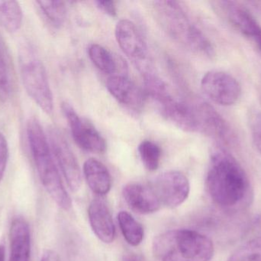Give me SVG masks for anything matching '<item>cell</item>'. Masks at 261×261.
Segmentation results:
<instances>
[{
    "label": "cell",
    "instance_id": "1",
    "mask_svg": "<svg viewBox=\"0 0 261 261\" xmlns=\"http://www.w3.org/2000/svg\"><path fill=\"white\" fill-rule=\"evenodd\" d=\"M206 187L214 203L228 211L243 209L252 199L248 175L237 159L222 149L212 154Z\"/></svg>",
    "mask_w": 261,
    "mask_h": 261
},
{
    "label": "cell",
    "instance_id": "2",
    "mask_svg": "<svg viewBox=\"0 0 261 261\" xmlns=\"http://www.w3.org/2000/svg\"><path fill=\"white\" fill-rule=\"evenodd\" d=\"M27 136L31 154L41 184L58 207L68 211L72 206L71 199L64 188L47 135L35 118L28 121Z\"/></svg>",
    "mask_w": 261,
    "mask_h": 261
},
{
    "label": "cell",
    "instance_id": "3",
    "mask_svg": "<svg viewBox=\"0 0 261 261\" xmlns=\"http://www.w3.org/2000/svg\"><path fill=\"white\" fill-rule=\"evenodd\" d=\"M159 261H210L214 245L207 236L188 229H175L156 236L152 244Z\"/></svg>",
    "mask_w": 261,
    "mask_h": 261
},
{
    "label": "cell",
    "instance_id": "4",
    "mask_svg": "<svg viewBox=\"0 0 261 261\" xmlns=\"http://www.w3.org/2000/svg\"><path fill=\"white\" fill-rule=\"evenodd\" d=\"M21 81L28 95L47 114L54 110V98L47 70L33 48L24 45L20 52Z\"/></svg>",
    "mask_w": 261,
    "mask_h": 261
},
{
    "label": "cell",
    "instance_id": "5",
    "mask_svg": "<svg viewBox=\"0 0 261 261\" xmlns=\"http://www.w3.org/2000/svg\"><path fill=\"white\" fill-rule=\"evenodd\" d=\"M158 106L161 115L169 122L185 132H198L197 118L194 104L176 99L164 81L152 85L147 92Z\"/></svg>",
    "mask_w": 261,
    "mask_h": 261
},
{
    "label": "cell",
    "instance_id": "6",
    "mask_svg": "<svg viewBox=\"0 0 261 261\" xmlns=\"http://www.w3.org/2000/svg\"><path fill=\"white\" fill-rule=\"evenodd\" d=\"M201 88L212 101L229 107L234 105L242 96V86L236 78L222 70H210L202 77Z\"/></svg>",
    "mask_w": 261,
    "mask_h": 261
},
{
    "label": "cell",
    "instance_id": "7",
    "mask_svg": "<svg viewBox=\"0 0 261 261\" xmlns=\"http://www.w3.org/2000/svg\"><path fill=\"white\" fill-rule=\"evenodd\" d=\"M115 35L122 52L132 60L140 72L143 75L151 72L147 44L135 25L130 20H120L116 25Z\"/></svg>",
    "mask_w": 261,
    "mask_h": 261
},
{
    "label": "cell",
    "instance_id": "8",
    "mask_svg": "<svg viewBox=\"0 0 261 261\" xmlns=\"http://www.w3.org/2000/svg\"><path fill=\"white\" fill-rule=\"evenodd\" d=\"M47 139L58 169L71 191L76 193L81 188L82 177L74 154L62 133L55 127L49 129Z\"/></svg>",
    "mask_w": 261,
    "mask_h": 261
},
{
    "label": "cell",
    "instance_id": "9",
    "mask_svg": "<svg viewBox=\"0 0 261 261\" xmlns=\"http://www.w3.org/2000/svg\"><path fill=\"white\" fill-rule=\"evenodd\" d=\"M61 109L78 147L93 153H103L107 150L105 139L91 123L81 118L68 103H62Z\"/></svg>",
    "mask_w": 261,
    "mask_h": 261
},
{
    "label": "cell",
    "instance_id": "10",
    "mask_svg": "<svg viewBox=\"0 0 261 261\" xmlns=\"http://www.w3.org/2000/svg\"><path fill=\"white\" fill-rule=\"evenodd\" d=\"M152 189L161 205L175 208L182 205L190 192V185L187 176L179 171H167L155 179Z\"/></svg>",
    "mask_w": 261,
    "mask_h": 261
},
{
    "label": "cell",
    "instance_id": "11",
    "mask_svg": "<svg viewBox=\"0 0 261 261\" xmlns=\"http://www.w3.org/2000/svg\"><path fill=\"white\" fill-rule=\"evenodd\" d=\"M158 20L164 30L176 41L187 44L193 29L191 24L178 3L173 1H156L153 3Z\"/></svg>",
    "mask_w": 261,
    "mask_h": 261
},
{
    "label": "cell",
    "instance_id": "12",
    "mask_svg": "<svg viewBox=\"0 0 261 261\" xmlns=\"http://www.w3.org/2000/svg\"><path fill=\"white\" fill-rule=\"evenodd\" d=\"M198 123V132L224 144L232 142V132L222 116L205 102L194 104Z\"/></svg>",
    "mask_w": 261,
    "mask_h": 261
},
{
    "label": "cell",
    "instance_id": "13",
    "mask_svg": "<svg viewBox=\"0 0 261 261\" xmlns=\"http://www.w3.org/2000/svg\"><path fill=\"white\" fill-rule=\"evenodd\" d=\"M88 216L90 226L96 237L105 244L113 242L116 237V228L113 216L102 198L98 196L90 202Z\"/></svg>",
    "mask_w": 261,
    "mask_h": 261
},
{
    "label": "cell",
    "instance_id": "14",
    "mask_svg": "<svg viewBox=\"0 0 261 261\" xmlns=\"http://www.w3.org/2000/svg\"><path fill=\"white\" fill-rule=\"evenodd\" d=\"M107 87L112 96L125 107L139 110L144 105L145 93L125 75H112Z\"/></svg>",
    "mask_w": 261,
    "mask_h": 261
},
{
    "label": "cell",
    "instance_id": "15",
    "mask_svg": "<svg viewBox=\"0 0 261 261\" xmlns=\"http://www.w3.org/2000/svg\"><path fill=\"white\" fill-rule=\"evenodd\" d=\"M122 194L130 209L138 214H153L161 208V202L151 187L130 183L124 187Z\"/></svg>",
    "mask_w": 261,
    "mask_h": 261
},
{
    "label": "cell",
    "instance_id": "16",
    "mask_svg": "<svg viewBox=\"0 0 261 261\" xmlns=\"http://www.w3.org/2000/svg\"><path fill=\"white\" fill-rule=\"evenodd\" d=\"M10 256L9 261H30L31 234L29 225L23 218L16 217L9 231Z\"/></svg>",
    "mask_w": 261,
    "mask_h": 261
},
{
    "label": "cell",
    "instance_id": "17",
    "mask_svg": "<svg viewBox=\"0 0 261 261\" xmlns=\"http://www.w3.org/2000/svg\"><path fill=\"white\" fill-rule=\"evenodd\" d=\"M83 170L84 177L93 193L102 197L110 193L112 188L111 175L102 162L90 158L84 162Z\"/></svg>",
    "mask_w": 261,
    "mask_h": 261
},
{
    "label": "cell",
    "instance_id": "18",
    "mask_svg": "<svg viewBox=\"0 0 261 261\" xmlns=\"http://www.w3.org/2000/svg\"><path fill=\"white\" fill-rule=\"evenodd\" d=\"M228 19L246 36L254 41L261 38V26L245 7L232 2H225Z\"/></svg>",
    "mask_w": 261,
    "mask_h": 261
},
{
    "label": "cell",
    "instance_id": "19",
    "mask_svg": "<svg viewBox=\"0 0 261 261\" xmlns=\"http://www.w3.org/2000/svg\"><path fill=\"white\" fill-rule=\"evenodd\" d=\"M14 68L7 46L0 37V102L10 98L14 87Z\"/></svg>",
    "mask_w": 261,
    "mask_h": 261
},
{
    "label": "cell",
    "instance_id": "20",
    "mask_svg": "<svg viewBox=\"0 0 261 261\" xmlns=\"http://www.w3.org/2000/svg\"><path fill=\"white\" fill-rule=\"evenodd\" d=\"M35 3L41 17L47 24L56 29L63 26L67 16V7L64 2L40 0Z\"/></svg>",
    "mask_w": 261,
    "mask_h": 261
},
{
    "label": "cell",
    "instance_id": "21",
    "mask_svg": "<svg viewBox=\"0 0 261 261\" xmlns=\"http://www.w3.org/2000/svg\"><path fill=\"white\" fill-rule=\"evenodd\" d=\"M88 54L92 62L104 73L114 75L119 70V61L103 46L92 44L89 48Z\"/></svg>",
    "mask_w": 261,
    "mask_h": 261
},
{
    "label": "cell",
    "instance_id": "22",
    "mask_svg": "<svg viewBox=\"0 0 261 261\" xmlns=\"http://www.w3.org/2000/svg\"><path fill=\"white\" fill-rule=\"evenodd\" d=\"M119 227L124 239L128 245L137 247L144 239L142 225L127 211H122L118 215Z\"/></svg>",
    "mask_w": 261,
    "mask_h": 261
},
{
    "label": "cell",
    "instance_id": "23",
    "mask_svg": "<svg viewBox=\"0 0 261 261\" xmlns=\"http://www.w3.org/2000/svg\"><path fill=\"white\" fill-rule=\"evenodd\" d=\"M23 13L16 1H0V24L9 32H17L22 24Z\"/></svg>",
    "mask_w": 261,
    "mask_h": 261
},
{
    "label": "cell",
    "instance_id": "24",
    "mask_svg": "<svg viewBox=\"0 0 261 261\" xmlns=\"http://www.w3.org/2000/svg\"><path fill=\"white\" fill-rule=\"evenodd\" d=\"M138 153L144 167L149 171L158 170L161 162V149L150 140H144L138 146Z\"/></svg>",
    "mask_w": 261,
    "mask_h": 261
},
{
    "label": "cell",
    "instance_id": "25",
    "mask_svg": "<svg viewBox=\"0 0 261 261\" xmlns=\"http://www.w3.org/2000/svg\"><path fill=\"white\" fill-rule=\"evenodd\" d=\"M228 261H261V236L244 244Z\"/></svg>",
    "mask_w": 261,
    "mask_h": 261
},
{
    "label": "cell",
    "instance_id": "26",
    "mask_svg": "<svg viewBox=\"0 0 261 261\" xmlns=\"http://www.w3.org/2000/svg\"><path fill=\"white\" fill-rule=\"evenodd\" d=\"M250 128L254 146L261 154V112H255L251 115Z\"/></svg>",
    "mask_w": 261,
    "mask_h": 261
},
{
    "label": "cell",
    "instance_id": "27",
    "mask_svg": "<svg viewBox=\"0 0 261 261\" xmlns=\"http://www.w3.org/2000/svg\"><path fill=\"white\" fill-rule=\"evenodd\" d=\"M9 160V146L4 134L0 132V182L4 176Z\"/></svg>",
    "mask_w": 261,
    "mask_h": 261
},
{
    "label": "cell",
    "instance_id": "28",
    "mask_svg": "<svg viewBox=\"0 0 261 261\" xmlns=\"http://www.w3.org/2000/svg\"><path fill=\"white\" fill-rule=\"evenodd\" d=\"M96 3L99 9L110 16L116 17L117 15V8L114 1L104 0V1H96Z\"/></svg>",
    "mask_w": 261,
    "mask_h": 261
},
{
    "label": "cell",
    "instance_id": "29",
    "mask_svg": "<svg viewBox=\"0 0 261 261\" xmlns=\"http://www.w3.org/2000/svg\"><path fill=\"white\" fill-rule=\"evenodd\" d=\"M41 261H62V260L55 251L46 250L43 252Z\"/></svg>",
    "mask_w": 261,
    "mask_h": 261
},
{
    "label": "cell",
    "instance_id": "30",
    "mask_svg": "<svg viewBox=\"0 0 261 261\" xmlns=\"http://www.w3.org/2000/svg\"><path fill=\"white\" fill-rule=\"evenodd\" d=\"M0 261H6V249L3 245H0Z\"/></svg>",
    "mask_w": 261,
    "mask_h": 261
},
{
    "label": "cell",
    "instance_id": "31",
    "mask_svg": "<svg viewBox=\"0 0 261 261\" xmlns=\"http://www.w3.org/2000/svg\"><path fill=\"white\" fill-rule=\"evenodd\" d=\"M123 261H138V260L132 256H125L124 257Z\"/></svg>",
    "mask_w": 261,
    "mask_h": 261
},
{
    "label": "cell",
    "instance_id": "32",
    "mask_svg": "<svg viewBox=\"0 0 261 261\" xmlns=\"http://www.w3.org/2000/svg\"><path fill=\"white\" fill-rule=\"evenodd\" d=\"M256 42H257V45L259 46V48H260V49L261 50V38H259L258 40H257V41H256Z\"/></svg>",
    "mask_w": 261,
    "mask_h": 261
},
{
    "label": "cell",
    "instance_id": "33",
    "mask_svg": "<svg viewBox=\"0 0 261 261\" xmlns=\"http://www.w3.org/2000/svg\"><path fill=\"white\" fill-rule=\"evenodd\" d=\"M259 222H260V225H261V218H260V220H259Z\"/></svg>",
    "mask_w": 261,
    "mask_h": 261
}]
</instances>
